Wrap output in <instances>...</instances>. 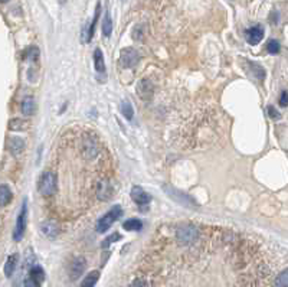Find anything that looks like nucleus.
<instances>
[{
    "instance_id": "1",
    "label": "nucleus",
    "mask_w": 288,
    "mask_h": 287,
    "mask_svg": "<svg viewBox=\"0 0 288 287\" xmlns=\"http://www.w3.org/2000/svg\"><path fill=\"white\" fill-rule=\"evenodd\" d=\"M121 215H122L121 207H120V205L113 207V208H111L103 218H100V221L97 223V232H100V234L106 232V231L108 230V228L114 224L118 218H121Z\"/></svg>"
},
{
    "instance_id": "2",
    "label": "nucleus",
    "mask_w": 288,
    "mask_h": 287,
    "mask_svg": "<svg viewBox=\"0 0 288 287\" xmlns=\"http://www.w3.org/2000/svg\"><path fill=\"white\" fill-rule=\"evenodd\" d=\"M58 179L57 175L52 172H44L39 179V192L45 196L54 195L57 191Z\"/></svg>"
},
{
    "instance_id": "3",
    "label": "nucleus",
    "mask_w": 288,
    "mask_h": 287,
    "mask_svg": "<svg viewBox=\"0 0 288 287\" xmlns=\"http://www.w3.org/2000/svg\"><path fill=\"white\" fill-rule=\"evenodd\" d=\"M176 238L182 245H190L197 238V230L193 225H182L176 231Z\"/></svg>"
},
{
    "instance_id": "4",
    "label": "nucleus",
    "mask_w": 288,
    "mask_h": 287,
    "mask_svg": "<svg viewBox=\"0 0 288 287\" xmlns=\"http://www.w3.org/2000/svg\"><path fill=\"white\" fill-rule=\"evenodd\" d=\"M26 217H28V201L25 199L23 204H22V208H20V212L17 215V220H16V225H15V231H13V238L15 241H20L25 230H26Z\"/></svg>"
},
{
    "instance_id": "5",
    "label": "nucleus",
    "mask_w": 288,
    "mask_h": 287,
    "mask_svg": "<svg viewBox=\"0 0 288 287\" xmlns=\"http://www.w3.org/2000/svg\"><path fill=\"white\" fill-rule=\"evenodd\" d=\"M140 61V54L134 48H124L120 54V64L124 68H134Z\"/></svg>"
},
{
    "instance_id": "6",
    "label": "nucleus",
    "mask_w": 288,
    "mask_h": 287,
    "mask_svg": "<svg viewBox=\"0 0 288 287\" xmlns=\"http://www.w3.org/2000/svg\"><path fill=\"white\" fill-rule=\"evenodd\" d=\"M264 38V29L261 26H252L245 31V39L251 45H257L262 41Z\"/></svg>"
},
{
    "instance_id": "7",
    "label": "nucleus",
    "mask_w": 288,
    "mask_h": 287,
    "mask_svg": "<svg viewBox=\"0 0 288 287\" xmlns=\"http://www.w3.org/2000/svg\"><path fill=\"white\" fill-rule=\"evenodd\" d=\"M131 199L137 204V205H147L152 201V196L140 186H134L131 189Z\"/></svg>"
},
{
    "instance_id": "8",
    "label": "nucleus",
    "mask_w": 288,
    "mask_h": 287,
    "mask_svg": "<svg viewBox=\"0 0 288 287\" xmlns=\"http://www.w3.org/2000/svg\"><path fill=\"white\" fill-rule=\"evenodd\" d=\"M113 193H114V186H113L111 182L103 180V182L98 183V189H97L98 199H101V201H108V199H111Z\"/></svg>"
},
{
    "instance_id": "9",
    "label": "nucleus",
    "mask_w": 288,
    "mask_h": 287,
    "mask_svg": "<svg viewBox=\"0 0 288 287\" xmlns=\"http://www.w3.org/2000/svg\"><path fill=\"white\" fill-rule=\"evenodd\" d=\"M85 266H87L85 258H84V257H76V258L71 263V266H69V274H71V279H72V280H76V279L84 273Z\"/></svg>"
},
{
    "instance_id": "10",
    "label": "nucleus",
    "mask_w": 288,
    "mask_h": 287,
    "mask_svg": "<svg viewBox=\"0 0 288 287\" xmlns=\"http://www.w3.org/2000/svg\"><path fill=\"white\" fill-rule=\"evenodd\" d=\"M137 93L143 100L149 101L153 97V84L150 82V80H146V78L141 80L137 85Z\"/></svg>"
},
{
    "instance_id": "11",
    "label": "nucleus",
    "mask_w": 288,
    "mask_h": 287,
    "mask_svg": "<svg viewBox=\"0 0 288 287\" xmlns=\"http://www.w3.org/2000/svg\"><path fill=\"white\" fill-rule=\"evenodd\" d=\"M7 147L13 155H20L25 149V142L19 137H12L10 140H7Z\"/></svg>"
},
{
    "instance_id": "12",
    "label": "nucleus",
    "mask_w": 288,
    "mask_h": 287,
    "mask_svg": "<svg viewBox=\"0 0 288 287\" xmlns=\"http://www.w3.org/2000/svg\"><path fill=\"white\" fill-rule=\"evenodd\" d=\"M17 261H19V255L17 254H13V255L7 257V261L4 264V274H6V277H12V274L16 270Z\"/></svg>"
},
{
    "instance_id": "13",
    "label": "nucleus",
    "mask_w": 288,
    "mask_h": 287,
    "mask_svg": "<svg viewBox=\"0 0 288 287\" xmlns=\"http://www.w3.org/2000/svg\"><path fill=\"white\" fill-rule=\"evenodd\" d=\"M35 109H36V104L32 97H26L22 101V113L25 115H32L35 113Z\"/></svg>"
},
{
    "instance_id": "14",
    "label": "nucleus",
    "mask_w": 288,
    "mask_h": 287,
    "mask_svg": "<svg viewBox=\"0 0 288 287\" xmlns=\"http://www.w3.org/2000/svg\"><path fill=\"white\" fill-rule=\"evenodd\" d=\"M98 279H100V271H91L85 276V279L81 282L79 287H94L98 282Z\"/></svg>"
},
{
    "instance_id": "15",
    "label": "nucleus",
    "mask_w": 288,
    "mask_h": 287,
    "mask_svg": "<svg viewBox=\"0 0 288 287\" xmlns=\"http://www.w3.org/2000/svg\"><path fill=\"white\" fill-rule=\"evenodd\" d=\"M29 277L33 279V280H36L38 283H42V282L45 280V273H44V270H42L41 266H36V264H35V266L29 270Z\"/></svg>"
},
{
    "instance_id": "16",
    "label": "nucleus",
    "mask_w": 288,
    "mask_h": 287,
    "mask_svg": "<svg viewBox=\"0 0 288 287\" xmlns=\"http://www.w3.org/2000/svg\"><path fill=\"white\" fill-rule=\"evenodd\" d=\"M94 65H95V69L98 72L106 71V62H104V57H103L101 49H95V52H94Z\"/></svg>"
},
{
    "instance_id": "17",
    "label": "nucleus",
    "mask_w": 288,
    "mask_h": 287,
    "mask_svg": "<svg viewBox=\"0 0 288 287\" xmlns=\"http://www.w3.org/2000/svg\"><path fill=\"white\" fill-rule=\"evenodd\" d=\"M12 201V191L7 188V185H1L0 188V205L6 207Z\"/></svg>"
},
{
    "instance_id": "18",
    "label": "nucleus",
    "mask_w": 288,
    "mask_h": 287,
    "mask_svg": "<svg viewBox=\"0 0 288 287\" xmlns=\"http://www.w3.org/2000/svg\"><path fill=\"white\" fill-rule=\"evenodd\" d=\"M111 33H113V20H111L110 13L107 12V13H106V19H104V22H103V35H104L106 38H110Z\"/></svg>"
},
{
    "instance_id": "19",
    "label": "nucleus",
    "mask_w": 288,
    "mask_h": 287,
    "mask_svg": "<svg viewBox=\"0 0 288 287\" xmlns=\"http://www.w3.org/2000/svg\"><path fill=\"white\" fill-rule=\"evenodd\" d=\"M122 227L127 231H140L143 228V223L137 218H131V220H127Z\"/></svg>"
},
{
    "instance_id": "20",
    "label": "nucleus",
    "mask_w": 288,
    "mask_h": 287,
    "mask_svg": "<svg viewBox=\"0 0 288 287\" xmlns=\"http://www.w3.org/2000/svg\"><path fill=\"white\" fill-rule=\"evenodd\" d=\"M42 232L46 235V237H49V238H55L58 234V227L54 224V223H45V224H42Z\"/></svg>"
},
{
    "instance_id": "21",
    "label": "nucleus",
    "mask_w": 288,
    "mask_h": 287,
    "mask_svg": "<svg viewBox=\"0 0 288 287\" xmlns=\"http://www.w3.org/2000/svg\"><path fill=\"white\" fill-rule=\"evenodd\" d=\"M100 7H101V3H98V4H97L95 16H94V19H92V22H91V25H90V29H88V32H87V35H88V38H87V42H90V41L92 39V36H94V32H95V25H97L98 16H100Z\"/></svg>"
},
{
    "instance_id": "22",
    "label": "nucleus",
    "mask_w": 288,
    "mask_h": 287,
    "mask_svg": "<svg viewBox=\"0 0 288 287\" xmlns=\"http://www.w3.org/2000/svg\"><path fill=\"white\" fill-rule=\"evenodd\" d=\"M121 113H122V115L127 120H131L133 118L134 112H133V106H131L130 101H122V104H121Z\"/></svg>"
},
{
    "instance_id": "23",
    "label": "nucleus",
    "mask_w": 288,
    "mask_h": 287,
    "mask_svg": "<svg viewBox=\"0 0 288 287\" xmlns=\"http://www.w3.org/2000/svg\"><path fill=\"white\" fill-rule=\"evenodd\" d=\"M275 286L277 287H288V269L281 271L277 279H275Z\"/></svg>"
},
{
    "instance_id": "24",
    "label": "nucleus",
    "mask_w": 288,
    "mask_h": 287,
    "mask_svg": "<svg viewBox=\"0 0 288 287\" xmlns=\"http://www.w3.org/2000/svg\"><path fill=\"white\" fill-rule=\"evenodd\" d=\"M280 49H281L280 42H278V41H275V39H271V41L267 44V51H268L270 54H273V55L278 54V52H280Z\"/></svg>"
},
{
    "instance_id": "25",
    "label": "nucleus",
    "mask_w": 288,
    "mask_h": 287,
    "mask_svg": "<svg viewBox=\"0 0 288 287\" xmlns=\"http://www.w3.org/2000/svg\"><path fill=\"white\" fill-rule=\"evenodd\" d=\"M251 66H252V72H254V75H255L259 81H262V80L265 78V71H264L259 65H257V64H251Z\"/></svg>"
},
{
    "instance_id": "26",
    "label": "nucleus",
    "mask_w": 288,
    "mask_h": 287,
    "mask_svg": "<svg viewBox=\"0 0 288 287\" xmlns=\"http://www.w3.org/2000/svg\"><path fill=\"white\" fill-rule=\"evenodd\" d=\"M25 127H26V121L17 120V118L12 120V121L9 123V128H12V130H23Z\"/></svg>"
},
{
    "instance_id": "27",
    "label": "nucleus",
    "mask_w": 288,
    "mask_h": 287,
    "mask_svg": "<svg viewBox=\"0 0 288 287\" xmlns=\"http://www.w3.org/2000/svg\"><path fill=\"white\" fill-rule=\"evenodd\" d=\"M117 239H121V235H120L118 232H114L113 235H110V237L101 244V247H103V248H108V247H110L114 241H117Z\"/></svg>"
},
{
    "instance_id": "28",
    "label": "nucleus",
    "mask_w": 288,
    "mask_h": 287,
    "mask_svg": "<svg viewBox=\"0 0 288 287\" xmlns=\"http://www.w3.org/2000/svg\"><path fill=\"white\" fill-rule=\"evenodd\" d=\"M267 112H268V114L271 118H274V120H278V118H281V114L273 107V106H268V109H267Z\"/></svg>"
},
{
    "instance_id": "29",
    "label": "nucleus",
    "mask_w": 288,
    "mask_h": 287,
    "mask_svg": "<svg viewBox=\"0 0 288 287\" xmlns=\"http://www.w3.org/2000/svg\"><path fill=\"white\" fill-rule=\"evenodd\" d=\"M25 287H41V283H38L36 280L28 277V279L25 280Z\"/></svg>"
},
{
    "instance_id": "30",
    "label": "nucleus",
    "mask_w": 288,
    "mask_h": 287,
    "mask_svg": "<svg viewBox=\"0 0 288 287\" xmlns=\"http://www.w3.org/2000/svg\"><path fill=\"white\" fill-rule=\"evenodd\" d=\"M280 104L283 107H287L288 106V93L287 91H283L281 93V97H280Z\"/></svg>"
},
{
    "instance_id": "31",
    "label": "nucleus",
    "mask_w": 288,
    "mask_h": 287,
    "mask_svg": "<svg viewBox=\"0 0 288 287\" xmlns=\"http://www.w3.org/2000/svg\"><path fill=\"white\" fill-rule=\"evenodd\" d=\"M130 287H149V286H147V283H146L143 279H137V280H134V282L131 283V286Z\"/></svg>"
}]
</instances>
